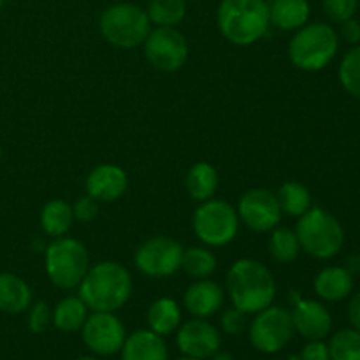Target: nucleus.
<instances>
[{
	"label": "nucleus",
	"mask_w": 360,
	"mask_h": 360,
	"mask_svg": "<svg viewBox=\"0 0 360 360\" xmlns=\"http://www.w3.org/2000/svg\"><path fill=\"white\" fill-rule=\"evenodd\" d=\"M276 280L262 262L239 259L227 273V294L232 306L246 315H255L276 299Z\"/></svg>",
	"instance_id": "1"
},
{
	"label": "nucleus",
	"mask_w": 360,
	"mask_h": 360,
	"mask_svg": "<svg viewBox=\"0 0 360 360\" xmlns=\"http://www.w3.org/2000/svg\"><path fill=\"white\" fill-rule=\"evenodd\" d=\"M79 297L91 311H118L132 297L134 281L129 269L115 260L90 266L79 283Z\"/></svg>",
	"instance_id": "2"
},
{
	"label": "nucleus",
	"mask_w": 360,
	"mask_h": 360,
	"mask_svg": "<svg viewBox=\"0 0 360 360\" xmlns=\"http://www.w3.org/2000/svg\"><path fill=\"white\" fill-rule=\"evenodd\" d=\"M217 25L225 39L236 46H252L271 27L269 2L266 0H221Z\"/></svg>",
	"instance_id": "3"
},
{
	"label": "nucleus",
	"mask_w": 360,
	"mask_h": 360,
	"mask_svg": "<svg viewBox=\"0 0 360 360\" xmlns=\"http://www.w3.org/2000/svg\"><path fill=\"white\" fill-rule=\"evenodd\" d=\"M340 35L327 23H306L299 28L288 44V58L304 72L326 69L336 56Z\"/></svg>",
	"instance_id": "4"
},
{
	"label": "nucleus",
	"mask_w": 360,
	"mask_h": 360,
	"mask_svg": "<svg viewBox=\"0 0 360 360\" xmlns=\"http://www.w3.org/2000/svg\"><path fill=\"white\" fill-rule=\"evenodd\" d=\"M302 252L319 260H329L345 245V229L334 214L323 207L311 206L295 225Z\"/></svg>",
	"instance_id": "5"
},
{
	"label": "nucleus",
	"mask_w": 360,
	"mask_h": 360,
	"mask_svg": "<svg viewBox=\"0 0 360 360\" xmlns=\"http://www.w3.org/2000/svg\"><path fill=\"white\" fill-rule=\"evenodd\" d=\"M46 274L56 288L72 290L79 287L90 269V255L79 239L56 238L44 250Z\"/></svg>",
	"instance_id": "6"
},
{
	"label": "nucleus",
	"mask_w": 360,
	"mask_h": 360,
	"mask_svg": "<svg viewBox=\"0 0 360 360\" xmlns=\"http://www.w3.org/2000/svg\"><path fill=\"white\" fill-rule=\"evenodd\" d=\"M101 34L109 44L122 49L143 46L151 30V21L143 7L130 2L109 6L98 20Z\"/></svg>",
	"instance_id": "7"
},
{
	"label": "nucleus",
	"mask_w": 360,
	"mask_h": 360,
	"mask_svg": "<svg viewBox=\"0 0 360 360\" xmlns=\"http://www.w3.org/2000/svg\"><path fill=\"white\" fill-rule=\"evenodd\" d=\"M238 210L227 200L210 199L199 204L192 218L197 239L207 248H221L231 245L239 232Z\"/></svg>",
	"instance_id": "8"
},
{
	"label": "nucleus",
	"mask_w": 360,
	"mask_h": 360,
	"mask_svg": "<svg viewBox=\"0 0 360 360\" xmlns=\"http://www.w3.org/2000/svg\"><path fill=\"white\" fill-rule=\"evenodd\" d=\"M294 333L292 313L283 306L271 304L255 313V319L250 323L248 338L257 352L271 355L283 350L290 343Z\"/></svg>",
	"instance_id": "9"
},
{
	"label": "nucleus",
	"mask_w": 360,
	"mask_h": 360,
	"mask_svg": "<svg viewBox=\"0 0 360 360\" xmlns=\"http://www.w3.org/2000/svg\"><path fill=\"white\" fill-rule=\"evenodd\" d=\"M183 246L167 236H155L137 246L134 264L148 278H169L181 269Z\"/></svg>",
	"instance_id": "10"
},
{
	"label": "nucleus",
	"mask_w": 360,
	"mask_h": 360,
	"mask_svg": "<svg viewBox=\"0 0 360 360\" xmlns=\"http://www.w3.org/2000/svg\"><path fill=\"white\" fill-rule=\"evenodd\" d=\"M143 46L148 63L160 72H176L188 60V42L176 27L153 28Z\"/></svg>",
	"instance_id": "11"
},
{
	"label": "nucleus",
	"mask_w": 360,
	"mask_h": 360,
	"mask_svg": "<svg viewBox=\"0 0 360 360\" xmlns=\"http://www.w3.org/2000/svg\"><path fill=\"white\" fill-rule=\"evenodd\" d=\"M81 336L91 354L98 357H111L122 350L127 340V330L115 313L91 311L81 327Z\"/></svg>",
	"instance_id": "12"
},
{
	"label": "nucleus",
	"mask_w": 360,
	"mask_h": 360,
	"mask_svg": "<svg viewBox=\"0 0 360 360\" xmlns=\"http://www.w3.org/2000/svg\"><path fill=\"white\" fill-rule=\"evenodd\" d=\"M239 221L253 232H271L281 221V207L276 193L266 188H252L241 195L238 202Z\"/></svg>",
	"instance_id": "13"
},
{
	"label": "nucleus",
	"mask_w": 360,
	"mask_h": 360,
	"mask_svg": "<svg viewBox=\"0 0 360 360\" xmlns=\"http://www.w3.org/2000/svg\"><path fill=\"white\" fill-rule=\"evenodd\" d=\"M176 345L185 357L206 360L220 350L221 336L207 319H192L176 330Z\"/></svg>",
	"instance_id": "14"
},
{
	"label": "nucleus",
	"mask_w": 360,
	"mask_h": 360,
	"mask_svg": "<svg viewBox=\"0 0 360 360\" xmlns=\"http://www.w3.org/2000/svg\"><path fill=\"white\" fill-rule=\"evenodd\" d=\"M292 308V322L295 333L301 334L304 340H326L333 330V316L330 311L315 299H299Z\"/></svg>",
	"instance_id": "15"
},
{
	"label": "nucleus",
	"mask_w": 360,
	"mask_h": 360,
	"mask_svg": "<svg viewBox=\"0 0 360 360\" xmlns=\"http://www.w3.org/2000/svg\"><path fill=\"white\" fill-rule=\"evenodd\" d=\"M84 186L88 195L97 202H115L127 192L129 176L120 165L101 164L91 169Z\"/></svg>",
	"instance_id": "16"
},
{
	"label": "nucleus",
	"mask_w": 360,
	"mask_h": 360,
	"mask_svg": "<svg viewBox=\"0 0 360 360\" xmlns=\"http://www.w3.org/2000/svg\"><path fill=\"white\" fill-rule=\"evenodd\" d=\"M225 301V290L217 281L204 278L195 280L183 295V306L193 319H210L217 315Z\"/></svg>",
	"instance_id": "17"
},
{
	"label": "nucleus",
	"mask_w": 360,
	"mask_h": 360,
	"mask_svg": "<svg viewBox=\"0 0 360 360\" xmlns=\"http://www.w3.org/2000/svg\"><path fill=\"white\" fill-rule=\"evenodd\" d=\"M354 274L341 266L323 267L313 280V290L327 302H340L354 292Z\"/></svg>",
	"instance_id": "18"
},
{
	"label": "nucleus",
	"mask_w": 360,
	"mask_h": 360,
	"mask_svg": "<svg viewBox=\"0 0 360 360\" xmlns=\"http://www.w3.org/2000/svg\"><path fill=\"white\" fill-rule=\"evenodd\" d=\"M122 360H169V350L164 338L150 329H141L127 336L122 350Z\"/></svg>",
	"instance_id": "19"
},
{
	"label": "nucleus",
	"mask_w": 360,
	"mask_h": 360,
	"mask_svg": "<svg viewBox=\"0 0 360 360\" xmlns=\"http://www.w3.org/2000/svg\"><path fill=\"white\" fill-rule=\"evenodd\" d=\"M311 14L308 0H271L269 21L285 32L299 30L304 27Z\"/></svg>",
	"instance_id": "20"
},
{
	"label": "nucleus",
	"mask_w": 360,
	"mask_h": 360,
	"mask_svg": "<svg viewBox=\"0 0 360 360\" xmlns=\"http://www.w3.org/2000/svg\"><path fill=\"white\" fill-rule=\"evenodd\" d=\"M32 288L23 278L13 273H0V311L18 315L30 308Z\"/></svg>",
	"instance_id": "21"
},
{
	"label": "nucleus",
	"mask_w": 360,
	"mask_h": 360,
	"mask_svg": "<svg viewBox=\"0 0 360 360\" xmlns=\"http://www.w3.org/2000/svg\"><path fill=\"white\" fill-rule=\"evenodd\" d=\"M148 327L158 336H171L181 326V308L171 297H160L148 309Z\"/></svg>",
	"instance_id": "22"
},
{
	"label": "nucleus",
	"mask_w": 360,
	"mask_h": 360,
	"mask_svg": "<svg viewBox=\"0 0 360 360\" xmlns=\"http://www.w3.org/2000/svg\"><path fill=\"white\" fill-rule=\"evenodd\" d=\"M186 192L197 202L213 199L220 185V176L218 171L207 162H197L186 172Z\"/></svg>",
	"instance_id": "23"
},
{
	"label": "nucleus",
	"mask_w": 360,
	"mask_h": 360,
	"mask_svg": "<svg viewBox=\"0 0 360 360\" xmlns=\"http://www.w3.org/2000/svg\"><path fill=\"white\" fill-rule=\"evenodd\" d=\"M39 221H41L44 234L51 239H56L67 236L76 220H74L72 206L67 200L53 199L42 206Z\"/></svg>",
	"instance_id": "24"
},
{
	"label": "nucleus",
	"mask_w": 360,
	"mask_h": 360,
	"mask_svg": "<svg viewBox=\"0 0 360 360\" xmlns=\"http://www.w3.org/2000/svg\"><path fill=\"white\" fill-rule=\"evenodd\" d=\"M88 316V306L79 295H69L62 299L53 309V326L60 333H79Z\"/></svg>",
	"instance_id": "25"
},
{
	"label": "nucleus",
	"mask_w": 360,
	"mask_h": 360,
	"mask_svg": "<svg viewBox=\"0 0 360 360\" xmlns=\"http://www.w3.org/2000/svg\"><path fill=\"white\" fill-rule=\"evenodd\" d=\"M276 199L281 207V213L295 218L302 217L313 206V199L308 186L299 181H292V179L290 181H285L278 188Z\"/></svg>",
	"instance_id": "26"
},
{
	"label": "nucleus",
	"mask_w": 360,
	"mask_h": 360,
	"mask_svg": "<svg viewBox=\"0 0 360 360\" xmlns=\"http://www.w3.org/2000/svg\"><path fill=\"white\" fill-rule=\"evenodd\" d=\"M218 260L207 246H190L183 250L181 269L193 280L210 278L217 271Z\"/></svg>",
	"instance_id": "27"
},
{
	"label": "nucleus",
	"mask_w": 360,
	"mask_h": 360,
	"mask_svg": "<svg viewBox=\"0 0 360 360\" xmlns=\"http://www.w3.org/2000/svg\"><path fill=\"white\" fill-rule=\"evenodd\" d=\"M269 253L274 262L292 264L301 253V245L295 231L288 227H274L269 236Z\"/></svg>",
	"instance_id": "28"
},
{
	"label": "nucleus",
	"mask_w": 360,
	"mask_h": 360,
	"mask_svg": "<svg viewBox=\"0 0 360 360\" xmlns=\"http://www.w3.org/2000/svg\"><path fill=\"white\" fill-rule=\"evenodd\" d=\"M148 18L157 27H176L186 16L185 0H150Z\"/></svg>",
	"instance_id": "29"
},
{
	"label": "nucleus",
	"mask_w": 360,
	"mask_h": 360,
	"mask_svg": "<svg viewBox=\"0 0 360 360\" xmlns=\"http://www.w3.org/2000/svg\"><path fill=\"white\" fill-rule=\"evenodd\" d=\"M330 360H360V333L341 329L329 341Z\"/></svg>",
	"instance_id": "30"
},
{
	"label": "nucleus",
	"mask_w": 360,
	"mask_h": 360,
	"mask_svg": "<svg viewBox=\"0 0 360 360\" xmlns=\"http://www.w3.org/2000/svg\"><path fill=\"white\" fill-rule=\"evenodd\" d=\"M340 81L348 95L360 98V44L354 46L341 60Z\"/></svg>",
	"instance_id": "31"
},
{
	"label": "nucleus",
	"mask_w": 360,
	"mask_h": 360,
	"mask_svg": "<svg viewBox=\"0 0 360 360\" xmlns=\"http://www.w3.org/2000/svg\"><path fill=\"white\" fill-rule=\"evenodd\" d=\"M28 329L32 334H44L53 323V311L46 301L32 302L27 316Z\"/></svg>",
	"instance_id": "32"
},
{
	"label": "nucleus",
	"mask_w": 360,
	"mask_h": 360,
	"mask_svg": "<svg viewBox=\"0 0 360 360\" xmlns=\"http://www.w3.org/2000/svg\"><path fill=\"white\" fill-rule=\"evenodd\" d=\"M359 9V0H323V11L334 23H343L355 16Z\"/></svg>",
	"instance_id": "33"
},
{
	"label": "nucleus",
	"mask_w": 360,
	"mask_h": 360,
	"mask_svg": "<svg viewBox=\"0 0 360 360\" xmlns=\"http://www.w3.org/2000/svg\"><path fill=\"white\" fill-rule=\"evenodd\" d=\"M220 327L225 334H231V336H238L243 330L248 327V315L243 313L238 308H229L221 313L220 319Z\"/></svg>",
	"instance_id": "34"
},
{
	"label": "nucleus",
	"mask_w": 360,
	"mask_h": 360,
	"mask_svg": "<svg viewBox=\"0 0 360 360\" xmlns=\"http://www.w3.org/2000/svg\"><path fill=\"white\" fill-rule=\"evenodd\" d=\"M74 211V220L81 221V224H90L91 220H95L98 214V202L86 193L84 197L76 200V204L72 206Z\"/></svg>",
	"instance_id": "35"
},
{
	"label": "nucleus",
	"mask_w": 360,
	"mask_h": 360,
	"mask_svg": "<svg viewBox=\"0 0 360 360\" xmlns=\"http://www.w3.org/2000/svg\"><path fill=\"white\" fill-rule=\"evenodd\" d=\"M299 360H330L329 345L323 340L308 341L299 354Z\"/></svg>",
	"instance_id": "36"
},
{
	"label": "nucleus",
	"mask_w": 360,
	"mask_h": 360,
	"mask_svg": "<svg viewBox=\"0 0 360 360\" xmlns=\"http://www.w3.org/2000/svg\"><path fill=\"white\" fill-rule=\"evenodd\" d=\"M341 37H343L348 44H360V23L355 18H350V20L341 23Z\"/></svg>",
	"instance_id": "37"
},
{
	"label": "nucleus",
	"mask_w": 360,
	"mask_h": 360,
	"mask_svg": "<svg viewBox=\"0 0 360 360\" xmlns=\"http://www.w3.org/2000/svg\"><path fill=\"white\" fill-rule=\"evenodd\" d=\"M348 320H350L352 327L360 333V292L352 297L350 304H348Z\"/></svg>",
	"instance_id": "38"
},
{
	"label": "nucleus",
	"mask_w": 360,
	"mask_h": 360,
	"mask_svg": "<svg viewBox=\"0 0 360 360\" xmlns=\"http://www.w3.org/2000/svg\"><path fill=\"white\" fill-rule=\"evenodd\" d=\"M347 269L350 271L352 274L360 273V253H352L347 260Z\"/></svg>",
	"instance_id": "39"
},
{
	"label": "nucleus",
	"mask_w": 360,
	"mask_h": 360,
	"mask_svg": "<svg viewBox=\"0 0 360 360\" xmlns=\"http://www.w3.org/2000/svg\"><path fill=\"white\" fill-rule=\"evenodd\" d=\"M211 360H236L234 355L231 354V352H224V350H218L217 354H213L210 357Z\"/></svg>",
	"instance_id": "40"
},
{
	"label": "nucleus",
	"mask_w": 360,
	"mask_h": 360,
	"mask_svg": "<svg viewBox=\"0 0 360 360\" xmlns=\"http://www.w3.org/2000/svg\"><path fill=\"white\" fill-rule=\"evenodd\" d=\"M176 360H200V359H193V357H185V355H183V357H179V359H176Z\"/></svg>",
	"instance_id": "41"
},
{
	"label": "nucleus",
	"mask_w": 360,
	"mask_h": 360,
	"mask_svg": "<svg viewBox=\"0 0 360 360\" xmlns=\"http://www.w3.org/2000/svg\"><path fill=\"white\" fill-rule=\"evenodd\" d=\"M76 360H98L97 357H79V359H76Z\"/></svg>",
	"instance_id": "42"
},
{
	"label": "nucleus",
	"mask_w": 360,
	"mask_h": 360,
	"mask_svg": "<svg viewBox=\"0 0 360 360\" xmlns=\"http://www.w3.org/2000/svg\"><path fill=\"white\" fill-rule=\"evenodd\" d=\"M288 360H299V355H297V357H292V359H288Z\"/></svg>",
	"instance_id": "43"
},
{
	"label": "nucleus",
	"mask_w": 360,
	"mask_h": 360,
	"mask_svg": "<svg viewBox=\"0 0 360 360\" xmlns=\"http://www.w3.org/2000/svg\"><path fill=\"white\" fill-rule=\"evenodd\" d=\"M2 6H4V0H0V9H2Z\"/></svg>",
	"instance_id": "44"
},
{
	"label": "nucleus",
	"mask_w": 360,
	"mask_h": 360,
	"mask_svg": "<svg viewBox=\"0 0 360 360\" xmlns=\"http://www.w3.org/2000/svg\"><path fill=\"white\" fill-rule=\"evenodd\" d=\"M266 2H271V0H266Z\"/></svg>",
	"instance_id": "45"
}]
</instances>
